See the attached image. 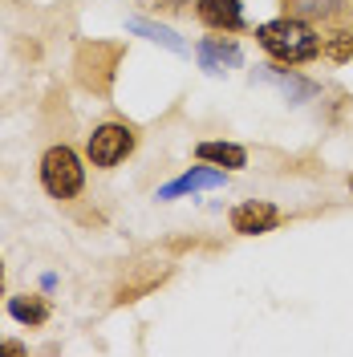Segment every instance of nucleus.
Segmentation results:
<instances>
[{
	"label": "nucleus",
	"instance_id": "obj_1",
	"mask_svg": "<svg viewBox=\"0 0 353 357\" xmlns=\"http://www.w3.org/2000/svg\"><path fill=\"white\" fill-rule=\"evenodd\" d=\"M256 45L285 69L313 66L321 57V29L305 17H296V13H285V17L256 24Z\"/></svg>",
	"mask_w": 353,
	"mask_h": 357
},
{
	"label": "nucleus",
	"instance_id": "obj_2",
	"mask_svg": "<svg viewBox=\"0 0 353 357\" xmlns=\"http://www.w3.org/2000/svg\"><path fill=\"white\" fill-rule=\"evenodd\" d=\"M37 178H41L45 195L57 203H69L77 199L82 191H86V158L77 155L73 146L66 142H57V146H49L37 162Z\"/></svg>",
	"mask_w": 353,
	"mask_h": 357
},
{
	"label": "nucleus",
	"instance_id": "obj_3",
	"mask_svg": "<svg viewBox=\"0 0 353 357\" xmlns=\"http://www.w3.org/2000/svg\"><path fill=\"white\" fill-rule=\"evenodd\" d=\"M138 146V134L126 122H98L86 138V162L98 171H114L118 162H126Z\"/></svg>",
	"mask_w": 353,
	"mask_h": 357
},
{
	"label": "nucleus",
	"instance_id": "obj_4",
	"mask_svg": "<svg viewBox=\"0 0 353 357\" xmlns=\"http://www.w3.org/2000/svg\"><path fill=\"white\" fill-rule=\"evenodd\" d=\"M227 223H232L236 236H268V231H276L285 223V211L272 199H243L232 207Z\"/></svg>",
	"mask_w": 353,
	"mask_h": 357
},
{
	"label": "nucleus",
	"instance_id": "obj_5",
	"mask_svg": "<svg viewBox=\"0 0 353 357\" xmlns=\"http://www.w3.org/2000/svg\"><path fill=\"white\" fill-rule=\"evenodd\" d=\"M216 187H227V171L211 167V162H203V167H191V171H183L179 178H171L167 187H158L155 199L171 203V199H187V195H199V191H216Z\"/></svg>",
	"mask_w": 353,
	"mask_h": 357
},
{
	"label": "nucleus",
	"instance_id": "obj_6",
	"mask_svg": "<svg viewBox=\"0 0 353 357\" xmlns=\"http://www.w3.org/2000/svg\"><path fill=\"white\" fill-rule=\"evenodd\" d=\"M195 17L211 33H240L243 24H248L243 0H195Z\"/></svg>",
	"mask_w": 353,
	"mask_h": 357
},
{
	"label": "nucleus",
	"instance_id": "obj_7",
	"mask_svg": "<svg viewBox=\"0 0 353 357\" xmlns=\"http://www.w3.org/2000/svg\"><path fill=\"white\" fill-rule=\"evenodd\" d=\"M191 53H195L199 69H207V73H227V69H236L243 61L240 45L232 41L227 33H220V37H203Z\"/></svg>",
	"mask_w": 353,
	"mask_h": 357
},
{
	"label": "nucleus",
	"instance_id": "obj_8",
	"mask_svg": "<svg viewBox=\"0 0 353 357\" xmlns=\"http://www.w3.org/2000/svg\"><path fill=\"white\" fill-rule=\"evenodd\" d=\"M4 309L24 329H41L45 321L53 317V305H49V296H41V292H17V296H8Z\"/></svg>",
	"mask_w": 353,
	"mask_h": 357
},
{
	"label": "nucleus",
	"instance_id": "obj_9",
	"mask_svg": "<svg viewBox=\"0 0 353 357\" xmlns=\"http://www.w3.org/2000/svg\"><path fill=\"white\" fill-rule=\"evenodd\" d=\"M195 158L220 167V171H243L248 167V151H243L240 142H199Z\"/></svg>",
	"mask_w": 353,
	"mask_h": 357
},
{
	"label": "nucleus",
	"instance_id": "obj_10",
	"mask_svg": "<svg viewBox=\"0 0 353 357\" xmlns=\"http://www.w3.org/2000/svg\"><path fill=\"white\" fill-rule=\"evenodd\" d=\"M126 29H130V33H142L147 41L163 45V49H171V53H191V45L179 41V33L167 29V24H151V21H142V17H134V21H126Z\"/></svg>",
	"mask_w": 353,
	"mask_h": 357
},
{
	"label": "nucleus",
	"instance_id": "obj_11",
	"mask_svg": "<svg viewBox=\"0 0 353 357\" xmlns=\"http://www.w3.org/2000/svg\"><path fill=\"white\" fill-rule=\"evenodd\" d=\"M285 13H296L305 21H333L345 13V0H285Z\"/></svg>",
	"mask_w": 353,
	"mask_h": 357
},
{
	"label": "nucleus",
	"instance_id": "obj_12",
	"mask_svg": "<svg viewBox=\"0 0 353 357\" xmlns=\"http://www.w3.org/2000/svg\"><path fill=\"white\" fill-rule=\"evenodd\" d=\"M321 57H329V61H350L353 57V29L321 33Z\"/></svg>",
	"mask_w": 353,
	"mask_h": 357
},
{
	"label": "nucleus",
	"instance_id": "obj_13",
	"mask_svg": "<svg viewBox=\"0 0 353 357\" xmlns=\"http://www.w3.org/2000/svg\"><path fill=\"white\" fill-rule=\"evenodd\" d=\"M0 354H24V345H17V341H0Z\"/></svg>",
	"mask_w": 353,
	"mask_h": 357
},
{
	"label": "nucleus",
	"instance_id": "obj_14",
	"mask_svg": "<svg viewBox=\"0 0 353 357\" xmlns=\"http://www.w3.org/2000/svg\"><path fill=\"white\" fill-rule=\"evenodd\" d=\"M0 301H4V260H0Z\"/></svg>",
	"mask_w": 353,
	"mask_h": 357
},
{
	"label": "nucleus",
	"instance_id": "obj_15",
	"mask_svg": "<svg viewBox=\"0 0 353 357\" xmlns=\"http://www.w3.org/2000/svg\"><path fill=\"white\" fill-rule=\"evenodd\" d=\"M350 191H353V175H350Z\"/></svg>",
	"mask_w": 353,
	"mask_h": 357
}]
</instances>
